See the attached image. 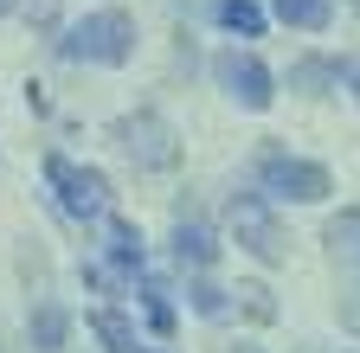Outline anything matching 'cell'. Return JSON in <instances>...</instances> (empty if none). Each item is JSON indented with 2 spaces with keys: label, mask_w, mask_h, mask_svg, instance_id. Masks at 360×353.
Returning <instances> with one entry per match:
<instances>
[{
  "label": "cell",
  "mask_w": 360,
  "mask_h": 353,
  "mask_svg": "<svg viewBox=\"0 0 360 353\" xmlns=\"http://www.w3.org/2000/svg\"><path fill=\"white\" fill-rule=\"evenodd\" d=\"M193 308H200V315H225V289H212V283H193Z\"/></svg>",
  "instance_id": "cell-15"
},
{
  "label": "cell",
  "mask_w": 360,
  "mask_h": 353,
  "mask_svg": "<svg viewBox=\"0 0 360 353\" xmlns=\"http://www.w3.org/2000/svg\"><path fill=\"white\" fill-rule=\"evenodd\" d=\"M277 13H283L290 26H302V32H322L328 13H335V0H277Z\"/></svg>",
  "instance_id": "cell-13"
},
{
  "label": "cell",
  "mask_w": 360,
  "mask_h": 353,
  "mask_svg": "<svg viewBox=\"0 0 360 353\" xmlns=\"http://www.w3.org/2000/svg\"><path fill=\"white\" fill-rule=\"evenodd\" d=\"M212 71H219V84H225L245 109H270V97H277V91H270V71H264L251 52H219Z\"/></svg>",
  "instance_id": "cell-7"
},
{
  "label": "cell",
  "mask_w": 360,
  "mask_h": 353,
  "mask_svg": "<svg viewBox=\"0 0 360 353\" xmlns=\"http://www.w3.org/2000/svg\"><path fill=\"white\" fill-rule=\"evenodd\" d=\"M328 77H335V65H302L296 71V84H328Z\"/></svg>",
  "instance_id": "cell-18"
},
{
  "label": "cell",
  "mask_w": 360,
  "mask_h": 353,
  "mask_svg": "<svg viewBox=\"0 0 360 353\" xmlns=\"http://www.w3.org/2000/svg\"><path fill=\"white\" fill-rule=\"evenodd\" d=\"M347 84H354V97H360V58H347Z\"/></svg>",
  "instance_id": "cell-19"
},
{
  "label": "cell",
  "mask_w": 360,
  "mask_h": 353,
  "mask_svg": "<svg viewBox=\"0 0 360 353\" xmlns=\"http://www.w3.org/2000/svg\"><path fill=\"white\" fill-rule=\"evenodd\" d=\"M148 321H155V334H174V308L161 302V289L148 283Z\"/></svg>",
  "instance_id": "cell-16"
},
{
  "label": "cell",
  "mask_w": 360,
  "mask_h": 353,
  "mask_svg": "<svg viewBox=\"0 0 360 353\" xmlns=\"http://www.w3.org/2000/svg\"><path fill=\"white\" fill-rule=\"evenodd\" d=\"M58 52H65V58H77V65H122V58L135 52V20H129V13H116V7L84 13V20L58 39Z\"/></svg>",
  "instance_id": "cell-1"
},
{
  "label": "cell",
  "mask_w": 360,
  "mask_h": 353,
  "mask_svg": "<svg viewBox=\"0 0 360 353\" xmlns=\"http://www.w3.org/2000/svg\"><path fill=\"white\" fill-rule=\"evenodd\" d=\"M232 232H238V244L257 257V263H283V232H277V218H270V206L264 199H232Z\"/></svg>",
  "instance_id": "cell-6"
},
{
  "label": "cell",
  "mask_w": 360,
  "mask_h": 353,
  "mask_svg": "<svg viewBox=\"0 0 360 353\" xmlns=\"http://www.w3.org/2000/svg\"><path fill=\"white\" fill-rule=\"evenodd\" d=\"M0 7H7V0H0Z\"/></svg>",
  "instance_id": "cell-21"
},
{
  "label": "cell",
  "mask_w": 360,
  "mask_h": 353,
  "mask_svg": "<svg viewBox=\"0 0 360 353\" xmlns=\"http://www.w3.org/2000/svg\"><path fill=\"white\" fill-rule=\"evenodd\" d=\"M135 270H142V232H135L129 218H110V257L84 263V277L103 295H122V289H135Z\"/></svg>",
  "instance_id": "cell-5"
},
{
  "label": "cell",
  "mask_w": 360,
  "mask_h": 353,
  "mask_svg": "<svg viewBox=\"0 0 360 353\" xmlns=\"http://www.w3.org/2000/svg\"><path fill=\"white\" fill-rule=\"evenodd\" d=\"M110 135H116V148H122L135 167H148V173H167V167L180 161V135H174V128H167L155 109H135V116H122V122L110 128Z\"/></svg>",
  "instance_id": "cell-2"
},
{
  "label": "cell",
  "mask_w": 360,
  "mask_h": 353,
  "mask_svg": "<svg viewBox=\"0 0 360 353\" xmlns=\"http://www.w3.org/2000/svg\"><path fill=\"white\" fill-rule=\"evenodd\" d=\"M90 334L103 340V353H135V334H129V321L116 308H97V315H90Z\"/></svg>",
  "instance_id": "cell-9"
},
{
  "label": "cell",
  "mask_w": 360,
  "mask_h": 353,
  "mask_svg": "<svg viewBox=\"0 0 360 353\" xmlns=\"http://www.w3.org/2000/svg\"><path fill=\"white\" fill-rule=\"evenodd\" d=\"M328 251H335V257H347V263H360V206L328 218Z\"/></svg>",
  "instance_id": "cell-10"
},
{
  "label": "cell",
  "mask_w": 360,
  "mask_h": 353,
  "mask_svg": "<svg viewBox=\"0 0 360 353\" xmlns=\"http://www.w3.org/2000/svg\"><path fill=\"white\" fill-rule=\"evenodd\" d=\"M39 20H52V0H39Z\"/></svg>",
  "instance_id": "cell-20"
},
{
  "label": "cell",
  "mask_w": 360,
  "mask_h": 353,
  "mask_svg": "<svg viewBox=\"0 0 360 353\" xmlns=\"http://www.w3.org/2000/svg\"><path fill=\"white\" fill-rule=\"evenodd\" d=\"M45 180H52L65 218H103L110 212V180H103L97 167H77V161L52 154V161H45Z\"/></svg>",
  "instance_id": "cell-3"
},
{
  "label": "cell",
  "mask_w": 360,
  "mask_h": 353,
  "mask_svg": "<svg viewBox=\"0 0 360 353\" xmlns=\"http://www.w3.org/2000/svg\"><path fill=\"white\" fill-rule=\"evenodd\" d=\"M341 321L360 334V289H347V295H341Z\"/></svg>",
  "instance_id": "cell-17"
},
{
  "label": "cell",
  "mask_w": 360,
  "mask_h": 353,
  "mask_svg": "<svg viewBox=\"0 0 360 353\" xmlns=\"http://www.w3.org/2000/svg\"><path fill=\"white\" fill-rule=\"evenodd\" d=\"M354 7H360V0H354Z\"/></svg>",
  "instance_id": "cell-22"
},
{
  "label": "cell",
  "mask_w": 360,
  "mask_h": 353,
  "mask_svg": "<svg viewBox=\"0 0 360 353\" xmlns=\"http://www.w3.org/2000/svg\"><path fill=\"white\" fill-rule=\"evenodd\" d=\"M174 257L193 263V270H206V263L219 257V244H212V232L200 225V218H180V225H174Z\"/></svg>",
  "instance_id": "cell-8"
},
{
  "label": "cell",
  "mask_w": 360,
  "mask_h": 353,
  "mask_svg": "<svg viewBox=\"0 0 360 353\" xmlns=\"http://www.w3.org/2000/svg\"><path fill=\"white\" fill-rule=\"evenodd\" d=\"M65 328H71V321H65V308H58V302H45L39 315H32V347H39V353H58V347H65Z\"/></svg>",
  "instance_id": "cell-11"
},
{
  "label": "cell",
  "mask_w": 360,
  "mask_h": 353,
  "mask_svg": "<svg viewBox=\"0 0 360 353\" xmlns=\"http://www.w3.org/2000/svg\"><path fill=\"white\" fill-rule=\"evenodd\" d=\"M219 26L238 32V39H257L264 32V13H257V0H219Z\"/></svg>",
  "instance_id": "cell-12"
},
{
  "label": "cell",
  "mask_w": 360,
  "mask_h": 353,
  "mask_svg": "<svg viewBox=\"0 0 360 353\" xmlns=\"http://www.w3.org/2000/svg\"><path fill=\"white\" fill-rule=\"evenodd\" d=\"M238 302H245V315H251V321H277V302H270V289H264V283H245V289H238Z\"/></svg>",
  "instance_id": "cell-14"
},
{
  "label": "cell",
  "mask_w": 360,
  "mask_h": 353,
  "mask_svg": "<svg viewBox=\"0 0 360 353\" xmlns=\"http://www.w3.org/2000/svg\"><path fill=\"white\" fill-rule=\"evenodd\" d=\"M257 180H264V193H277V199H328V187H335L328 167L296 161V154H277V148L257 161Z\"/></svg>",
  "instance_id": "cell-4"
}]
</instances>
